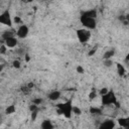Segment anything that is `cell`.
Here are the masks:
<instances>
[{"instance_id":"cell-12","label":"cell","mask_w":129,"mask_h":129,"mask_svg":"<svg viewBox=\"0 0 129 129\" xmlns=\"http://www.w3.org/2000/svg\"><path fill=\"white\" fill-rule=\"evenodd\" d=\"M116 68H117V73H118V75L120 76V77H123L125 74H126V70H125V68L121 64V63H116Z\"/></svg>"},{"instance_id":"cell-29","label":"cell","mask_w":129,"mask_h":129,"mask_svg":"<svg viewBox=\"0 0 129 129\" xmlns=\"http://www.w3.org/2000/svg\"><path fill=\"white\" fill-rule=\"evenodd\" d=\"M27 87H28V89H30V90H31V89L34 87V84L30 82V83H28V84H27Z\"/></svg>"},{"instance_id":"cell-10","label":"cell","mask_w":129,"mask_h":129,"mask_svg":"<svg viewBox=\"0 0 129 129\" xmlns=\"http://www.w3.org/2000/svg\"><path fill=\"white\" fill-rule=\"evenodd\" d=\"M47 97L50 101H57L60 98V92L59 91H52L47 95Z\"/></svg>"},{"instance_id":"cell-17","label":"cell","mask_w":129,"mask_h":129,"mask_svg":"<svg viewBox=\"0 0 129 129\" xmlns=\"http://www.w3.org/2000/svg\"><path fill=\"white\" fill-rule=\"evenodd\" d=\"M73 114H75V115H81L82 114V110L79 107L74 106V108H73Z\"/></svg>"},{"instance_id":"cell-16","label":"cell","mask_w":129,"mask_h":129,"mask_svg":"<svg viewBox=\"0 0 129 129\" xmlns=\"http://www.w3.org/2000/svg\"><path fill=\"white\" fill-rule=\"evenodd\" d=\"M12 66H13L14 69H19V68L21 67V62H20L18 59H14V60L12 61Z\"/></svg>"},{"instance_id":"cell-2","label":"cell","mask_w":129,"mask_h":129,"mask_svg":"<svg viewBox=\"0 0 129 129\" xmlns=\"http://www.w3.org/2000/svg\"><path fill=\"white\" fill-rule=\"evenodd\" d=\"M81 22L83 24V26L90 30V29H95L96 26H97V21H96V18H93V17H90V16H87L85 14L82 13L81 15Z\"/></svg>"},{"instance_id":"cell-8","label":"cell","mask_w":129,"mask_h":129,"mask_svg":"<svg viewBox=\"0 0 129 129\" xmlns=\"http://www.w3.org/2000/svg\"><path fill=\"white\" fill-rule=\"evenodd\" d=\"M3 43L7 46V48H13L17 45L18 41H17V38L15 36H11V37H8L6 39L3 40Z\"/></svg>"},{"instance_id":"cell-18","label":"cell","mask_w":129,"mask_h":129,"mask_svg":"<svg viewBox=\"0 0 129 129\" xmlns=\"http://www.w3.org/2000/svg\"><path fill=\"white\" fill-rule=\"evenodd\" d=\"M42 103V99L41 98H34L33 100H32V104H34V105H40Z\"/></svg>"},{"instance_id":"cell-27","label":"cell","mask_w":129,"mask_h":129,"mask_svg":"<svg viewBox=\"0 0 129 129\" xmlns=\"http://www.w3.org/2000/svg\"><path fill=\"white\" fill-rule=\"evenodd\" d=\"M21 91L23 92V93H25V94H27L29 91H30V89H28V87L26 86V87H22L21 88Z\"/></svg>"},{"instance_id":"cell-4","label":"cell","mask_w":129,"mask_h":129,"mask_svg":"<svg viewBox=\"0 0 129 129\" xmlns=\"http://www.w3.org/2000/svg\"><path fill=\"white\" fill-rule=\"evenodd\" d=\"M77 37L81 43H86L91 38V32L90 30L86 28H81L77 30Z\"/></svg>"},{"instance_id":"cell-7","label":"cell","mask_w":129,"mask_h":129,"mask_svg":"<svg viewBox=\"0 0 129 129\" xmlns=\"http://www.w3.org/2000/svg\"><path fill=\"white\" fill-rule=\"evenodd\" d=\"M114 128H115V122L112 119H106L99 125L98 129H114Z\"/></svg>"},{"instance_id":"cell-11","label":"cell","mask_w":129,"mask_h":129,"mask_svg":"<svg viewBox=\"0 0 129 129\" xmlns=\"http://www.w3.org/2000/svg\"><path fill=\"white\" fill-rule=\"evenodd\" d=\"M40 127H41V129H54L53 124H52V123H51V121H50V120H48V119L43 120V121L41 122Z\"/></svg>"},{"instance_id":"cell-31","label":"cell","mask_w":129,"mask_h":129,"mask_svg":"<svg viewBox=\"0 0 129 129\" xmlns=\"http://www.w3.org/2000/svg\"><path fill=\"white\" fill-rule=\"evenodd\" d=\"M25 59H26V61L29 60V55H28V54H25Z\"/></svg>"},{"instance_id":"cell-15","label":"cell","mask_w":129,"mask_h":129,"mask_svg":"<svg viewBox=\"0 0 129 129\" xmlns=\"http://www.w3.org/2000/svg\"><path fill=\"white\" fill-rule=\"evenodd\" d=\"M103 63H104L105 67L110 68V67H112V64H113V60H112V58H111V59H104Z\"/></svg>"},{"instance_id":"cell-32","label":"cell","mask_w":129,"mask_h":129,"mask_svg":"<svg viewBox=\"0 0 129 129\" xmlns=\"http://www.w3.org/2000/svg\"><path fill=\"white\" fill-rule=\"evenodd\" d=\"M128 77H129V74H128Z\"/></svg>"},{"instance_id":"cell-13","label":"cell","mask_w":129,"mask_h":129,"mask_svg":"<svg viewBox=\"0 0 129 129\" xmlns=\"http://www.w3.org/2000/svg\"><path fill=\"white\" fill-rule=\"evenodd\" d=\"M115 54V49H110V50H107L105 53H104V59H111V57Z\"/></svg>"},{"instance_id":"cell-30","label":"cell","mask_w":129,"mask_h":129,"mask_svg":"<svg viewBox=\"0 0 129 129\" xmlns=\"http://www.w3.org/2000/svg\"><path fill=\"white\" fill-rule=\"evenodd\" d=\"M125 61H126V62L129 64V53L126 55V57H125Z\"/></svg>"},{"instance_id":"cell-24","label":"cell","mask_w":129,"mask_h":129,"mask_svg":"<svg viewBox=\"0 0 129 129\" xmlns=\"http://www.w3.org/2000/svg\"><path fill=\"white\" fill-rule=\"evenodd\" d=\"M76 71H77L78 74H84V73H85V70H84V68H83L82 66H78V67L76 68Z\"/></svg>"},{"instance_id":"cell-5","label":"cell","mask_w":129,"mask_h":129,"mask_svg":"<svg viewBox=\"0 0 129 129\" xmlns=\"http://www.w3.org/2000/svg\"><path fill=\"white\" fill-rule=\"evenodd\" d=\"M12 22H13V19H11L9 10H7V9L4 10L0 14V23L3 24V25H6V26L11 27L12 26Z\"/></svg>"},{"instance_id":"cell-23","label":"cell","mask_w":129,"mask_h":129,"mask_svg":"<svg viewBox=\"0 0 129 129\" xmlns=\"http://www.w3.org/2000/svg\"><path fill=\"white\" fill-rule=\"evenodd\" d=\"M91 113L92 114H100L101 113V109L95 107V108H91Z\"/></svg>"},{"instance_id":"cell-9","label":"cell","mask_w":129,"mask_h":129,"mask_svg":"<svg viewBox=\"0 0 129 129\" xmlns=\"http://www.w3.org/2000/svg\"><path fill=\"white\" fill-rule=\"evenodd\" d=\"M117 122L124 129H129V116L128 117H120V118H118Z\"/></svg>"},{"instance_id":"cell-19","label":"cell","mask_w":129,"mask_h":129,"mask_svg":"<svg viewBox=\"0 0 129 129\" xmlns=\"http://www.w3.org/2000/svg\"><path fill=\"white\" fill-rule=\"evenodd\" d=\"M13 22L14 23H16V24H22V20H21V18L19 17V16H14L13 17Z\"/></svg>"},{"instance_id":"cell-6","label":"cell","mask_w":129,"mask_h":129,"mask_svg":"<svg viewBox=\"0 0 129 129\" xmlns=\"http://www.w3.org/2000/svg\"><path fill=\"white\" fill-rule=\"evenodd\" d=\"M28 32H29L28 26L25 25V24H21V25H19V27L17 28V30H16L15 33H16L17 37H19V38H25L28 35Z\"/></svg>"},{"instance_id":"cell-14","label":"cell","mask_w":129,"mask_h":129,"mask_svg":"<svg viewBox=\"0 0 129 129\" xmlns=\"http://www.w3.org/2000/svg\"><path fill=\"white\" fill-rule=\"evenodd\" d=\"M15 111H16V108H15L14 105H8L5 109L6 114H13V113H15Z\"/></svg>"},{"instance_id":"cell-1","label":"cell","mask_w":129,"mask_h":129,"mask_svg":"<svg viewBox=\"0 0 129 129\" xmlns=\"http://www.w3.org/2000/svg\"><path fill=\"white\" fill-rule=\"evenodd\" d=\"M56 108H57V113L58 114H61L66 118L70 119L72 117V115H73V108H74L73 100L69 99L64 103H58L56 105Z\"/></svg>"},{"instance_id":"cell-20","label":"cell","mask_w":129,"mask_h":129,"mask_svg":"<svg viewBox=\"0 0 129 129\" xmlns=\"http://www.w3.org/2000/svg\"><path fill=\"white\" fill-rule=\"evenodd\" d=\"M95 98H97V93L93 90L92 92L89 93V99H90V100H94Z\"/></svg>"},{"instance_id":"cell-25","label":"cell","mask_w":129,"mask_h":129,"mask_svg":"<svg viewBox=\"0 0 129 129\" xmlns=\"http://www.w3.org/2000/svg\"><path fill=\"white\" fill-rule=\"evenodd\" d=\"M108 92H109V90H108L107 88H102V89L100 90V95H101V96H104V95H106Z\"/></svg>"},{"instance_id":"cell-22","label":"cell","mask_w":129,"mask_h":129,"mask_svg":"<svg viewBox=\"0 0 129 129\" xmlns=\"http://www.w3.org/2000/svg\"><path fill=\"white\" fill-rule=\"evenodd\" d=\"M6 50H7V46H6L4 43H2V44H1V47H0V53H1V54H4V53L6 52Z\"/></svg>"},{"instance_id":"cell-3","label":"cell","mask_w":129,"mask_h":129,"mask_svg":"<svg viewBox=\"0 0 129 129\" xmlns=\"http://www.w3.org/2000/svg\"><path fill=\"white\" fill-rule=\"evenodd\" d=\"M101 102L104 106H110V105H117V98L114 94V92L109 91L106 95L101 96Z\"/></svg>"},{"instance_id":"cell-28","label":"cell","mask_w":129,"mask_h":129,"mask_svg":"<svg viewBox=\"0 0 129 129\" xmlns=\"http://www.w3.org/2000/svg\"><path fill=\"white\" fill-rule=\"evenodd\" d=\"M96 50H97V47H94L91 51H89V55H90V56H91V55H93V54L96 52Z\"/></svg>"},{"instance_id":"cell-26","label":"cell","mask_w":129,"mask_h":129,"mask_svg":"<svg viewBox=\"0 0 129 129\" xmlns=\"http://www.w3.org/2000/svg\"><path fill=\"white\" fill-rule=\"evenodd\" d=\"M36 116H37V111L31 112V120H32V121H34V120L36 119Z\"/></svg>"},{"instance_id":"cell-21","label":"cell","mask_w":129,"mask_h":129,"mask_svg":"<svg viewBox=\"0 0 129 129\" xmlns=\"http://www.w3.org/2000/svg\"><path fill=\"white\" fill-rule=\"evenodd\" d=\"M37 110H38V106H37V105L31 104V105L29 106V111H30V112H35V111H37Z\"/></svg>"}]
</instances>
